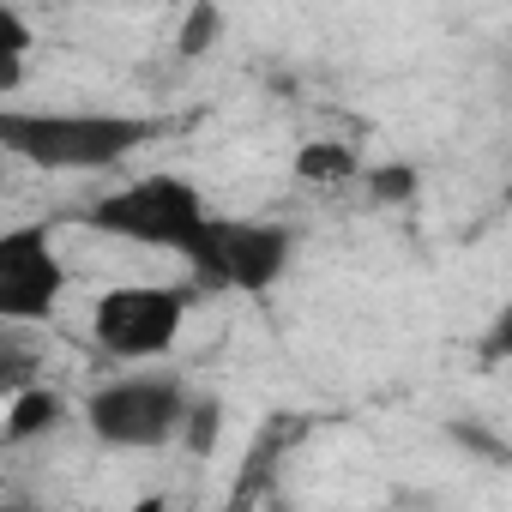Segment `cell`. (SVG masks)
<instances>
[{
	"label": "cell",
	"mask_w": 512,
	"mask_h": 512,
	"mask_svg": "<svg viewBox=\"0 0 512 512\" xmlns=\"http://www.w3.org/2000/svg\"><path fill=\"white\" fill-rule=\"evenodd\" d=\"M163 115L133 109H25L0 103V151L43 175H109L151 139H163Z\"/></svg>",
	"instance_id": "1"
},
{
	"label": "cell",
	"mask_w": 512,
	"mask_h": 512,
	"mask_svg": "<svg viewBox=\"0 0 512 512\" xmlns=\"http://www.w3.org/2000/svg\"><path fill=\"white\" fill-rule=\"evenodd\" d=\"M85 229L109 235V241H127V247H151V253H175V260H187L193 241L205 235V223L217 217L199 193V181L175 175V169H151L103 199H91L85 211Z\"/></svg>",
	"instance_id": "2"
},
{
	"label": "cell",
	"mask_w": 512,
	"mask_h": 512,
	"mask_svg": "<svg viewBox=\"0 0 512 512\" xmlns=\"http://www.w3.org/2000/svg\"><path fill=\"white\" fill-rule=\"evenodd\" d=\"M193 386L169 368H133L103 380L85 398V434L109 452H163L181 440L187 410H193Z\"/></svg>",
	"instance_id": "3"
},
{
	"label": "cell",
	"mask_w": 512,
	"mask_h": 512,
	"mask_svg": "<svg viewBox=\"0 0 512 512\" xmlns=\"http://www.w3.org/2000/svg\"><path fill=\"white\" fill-rule=\"evenodd\" d=\"M296 266V229L278 217H211L187 253L199 296H266Z\"/></svg>",
	"instance_id": "4"
},
{
	"label": "cell",
	"mask_w": 512,
	"mask_h": 512,
	"mask_svg": "<svg viewBox=\"0 0 512 512\" xmlns=\"http://www.w3.org/2000/svg\"><path fill=\"white\" fill-rule=\"evenodd\" d=\"M193 296V284H115L91 302V344L121 368H151L175 350Z\"/></svg>",
	"instance_id": "5"
},
{
	"label": "cell",
	"mask_w": 512,
	"mask_h": 512,
	"mask_svg": "<svg viewBox=\"0 0 512 512\" xmlns=\"http://www.w3.org/2000/svg\"><path fill=\"white\" fill-rule=\"evenodd\" d=\"M67 296V260L55 253L43 223H19L0 235V320L43 326Z\"/></svg>",
	"instance_id": "6"
},
{
	"label": "cell",
	"mask_w": 512,
	"mask_h": 512,
	"mask_svg": "<svg viewBox=\"0 0 512 512\" xmlns=\"http://www.w3.org/2000/svg\"><path fill=\"white\" fill-rule=\"evenodd\" d=\"M61 416H67L61 392H49V386H25V392L7 398V416H0V440H7V446H25V440L61 428Z\"/></svg>",
	"instance_id": "7"
},
{
	"label": "cell",
	"mask_w": 512,
	"mask_h": 512,
	"mask_svg": "<svg viewBox=\"0 0 512 512\" xmlns=\"http://www.w3.org/2000/svg\"><path fill=\"white\" fill-rule=\"evenodd\" d=\"M31 49H37V31H31V19H25V7L0 0V97H13V91L25 85Z\"/></svg>",
	"instance_id": "8"
},
{
	"label": "cell",
	"mask_w": 512,
	"mask_h": 512,
	"mask_svg": "<svg viewBox=\"0 0 512 512\" xmlns=\"http://www.w3.org/2000/svg\"><path fill=\"white\" fill-rule=\"evenodd\" d=\"M296 175L302 181H320V187H338V181H356L362 175V157L350 145H302Z\"/></svg>",
	"instance_id": "9"
},
{
	"label": "cell",
	"mask_w": 512,
	"mask_h": 512,
	"mask_svg": "<svg viewBox=\"0 0 512 512\" xmlns=\"http://www.w3.org/2000/svg\"><path fill=\"white\" fill-rule=\"evenodd\" d=\"M217 434H223V404H217V398H193V410H187V428H181V446L205 458V452L217 446Z\"/></svg>",
	"instance_id": "10"
},
{
	"label": "cell",
	"mask_w": 512,
	"mask_h": 512,
	"mask_svg": "<svg viewBox=\"0 0 512 512\" xmlns=\"http://www.w3.org/2000/svg\"><path fill=\"white\" fill-rule=\"evenodd\" d=\"M482 356H488V362H512V302H500V314L488 320V332H482Z\"/></svg>",
	"instance_id": "11"
},
{
	"label": "cell",
	"mask_w": 512,
	"mask_h": 512,
	"mask_svg": "<svg viewBox=\"0 0 512 512\" xmlns=\"http://www.w3.org/2000/svg\"><path fill=\"white\" fill-rule=\"evenodd\" d=\"M374 187H380V199H410L416 193V169H380Z\"/></svg>",
	"instance_id": "12"
},
{
	"label": "cell",
	"mask_w": 512,
	"mask_h": 512,
	"mask_svg": "<svg viewBox=\"0 0 512 512\" xmlns=\"http://www.w3.org/2000/svg\"><path fill=\"white\" fill-rule=\"evenodd\" d=\"M217 25H223L217 13H199V19H187V31H181V49H187V55H199V49H205V37H211Z\"/></svg>",
	"instance_id": "13"
},
{
	"label": "cell",
	"mask_w": 512,
	"mask_h": 512,
	"mask_svg": "<svg viewBox=\"0 0 512 512\" xmlns=\"http://www.w3.org/2000/svg\"><path fill=\"white\" fill-rule=\"evenodd\" d=\"M127 512H175V506H169V500H163V494H145V500H133V506H127Z\"/></svg>",
	"instance_id": "14"
},
{
	"label": "cell",
	"mask_w": 512,
	"mask_h": 512,
	"mask_svg": "<svg viewBox=\"0 0 512 512\" xmlns=\"http://www.w3.org/2000/svg\"><path fill=\"white\" fill-rule=\"evenodd\" d=\"M506 205H512V175H506Z\"/></svg>",
	"instance_id": "15"
},
{
	"label": "cell",
	"mask_w": 512,
	"mask_h": 512,
	"mask_svg": "<svg viewBox=\"0 0 512 512\" xmlns=\"http://www.w3.org/2000/svg\"><path fill=\"white\" fill-rule=\"evenodd\" d=\"M223 512H241V506H223Z\"/></svg>",
	"instance_id": "16"
}]
</instances>
